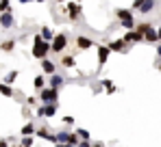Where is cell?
Instances as JSON below:
<instances>
[{
	"label": "cell",
	"instance_id": "obj_1",
	"mask_svg": "<svg viewBox=\"0 0 161 147\" xmlns=\"http://www.w3.org/2000/svg\"><path fill=\"white\" fill-rule=\"evenodd\" d=\"M31 54H33V58H37V61H44V58H48V54H53L50 41H46V39L42 37V33H37V35L33 37V50H31Z\"/></svg>",
	"mask_w": 161,
	"mask_h": 147
},
{
	"label": "cell",
	"instance_id": "obj_2",
	"mask_svg": "<svg viewBox=\"0 0 161 147\" xmlns=\"http://www.w3.org/2000/svg\"><path fill=\"white\" fill-rule=\"evenodd\" d=\"M115 20H118V24L122 26L124 30H133L135 26H137V20H135V11H133V9L118 7V9H115Z\"/></svg>",
	"mask_w": 161,
	"mask_h": 147
},
{
	"label": "cell",
	"instance_id": "obj_3",
	"mask_svg": "<svg viewBox=\"0 0 161 147\" xmlns=\"http://www.w3.org/2000/svg\"><path fill=\"white\" fill-rule=\"evenodd\" d=\"M155 7H157V0H133V4H131V9L135 13H142V15L153 13Z\"/></svg>",
	"mask_w": 161,
	"mask_h": 147
},
{
	"label": "cell",
	"instance_id": "obj_4",
	"mask_svg": "<svg viewBox=\"0 0 161 147\" xmlns=\"http://www.w3.org/2000/svg\"><path fill=\"white\" fill-rule=\"evenodd\" d=\"M68 43H70V35L68 33H59V35H54L53 39V54H63L65 50H68Z\"/></svg>",
	"mask_w": 161,
	"mask_h": 147
},
{
	"label": "cell",
	"instance_id": "obj_5",
	"mask_svg": "<svg viewBox=\"0 0 161 147\" xmlns=\"http://www.w3.org/2000/svg\"><path fill=\"white\" fill-rule=\"evenodd\" d=\"M57 110H59V104L57 102H53V104H42V106L35 108V115L42 117V119H50V117L57 115Z\"/></svg>",
	"mask_w": 161,
	"mask_h": 147
},
{
	"label": "cell",
	"instance_id": "obj_6",
	"mask_svg": "<svg viewBox=\"0 0 161 147\" xmlns=\"http://www.w3.org/2000/svg\"><path fill=\"white\" fill-rule=\"evenodd\" d=\"M37 98L42 104H53V102H59V89H53V87H46L42 91H37Z\"/></svg>",
	"mask_w": 161,
	"mask_h": 147
},
{
	"label": "cell",
	"instance_id": "obj_7",
	"mask_svg": "<svg viewBox=\"0 0 161 147\" xmlns=\"http://www.w3.org/2000/svg\"><path fill=\"white\" fill-rule=\"evenodd\" d=\"M107 46L111 48V52H115V54H126L129 48H131V43H126L124 37H115V39H111V41H107Z\"/></svg>",
	"mask_w": 161,
	"mask_h": 147
},
{
	"label": "cell",
	"instance_id": "obj_8",
	"mask_svg": "<svg viewBox=\"0 0 161 147\" xmlns=\"http://www.w3.org/2000/svg\"><path fill=\"white\" fill-rule=\"evenodd\" d=\"M80 4L76 0H72V2H65V13H68V18H70V22H76L80 18Z\"/></svg>",
	"mask_w": 161,
	"mask_h": 147
},
{
	"label": "cell",
	"instance_id": "obj_9",
	"mask_svg": "<svg viewBox=\"0 0 161 147\" xmlns=\"http://www.w3.org/2000/svg\"><path fill=\"white\" fill-rule=\"evenodd\" d=\"M74 43H76V50H89V48L96 46V41L92 37H87V35H76L74 37Z\"/></svg>",
	"mask_w": 161,
	"mask_h": 147
},
{
	"label": "cell",
	"instance_id": "obj_10",
	"mask_svg": "<svg viewBox=\"0 0 161 147\" xmlns=\"http://www.w3.org/2000/svg\"><path fill=\"white\" fill-rule=\"evenodd\" d=\"M68 82V78L63 76V74H53V76H48V87H53V89H61L63 84Z\"/></svg>",
	"mask_w": 161,
	"mask_h": 147
},
{
	"label": "cell",
	"instance_id": "obj_11",
	"mask_svg": "<svg viewBox=\"0 0 161 147\" xmlns=\"http://www.w3.org/2000/svg\"><path fill=\"white\" fill-rule=\"evenodd\" d=\"M109 56H111V48H109L107 43L98 46V67H103V65L107 63V61H109Z\"/></svg>",
	"mask_w": 161,
	"mask_h": 147
},
{
	"label": "cell",
	"instance_id": "obj_12",
	"mask_svg": "<svg viewBox=\"0 0 161 147\" xmlns=\"http://www.w3.org/2000/svg\"><path fill=\"white\" fill-rule=\"evenodd\" d=\"M124 41H126V43H142V41H144V35H142V33H137V30H126V33H124Z\"/></svg>",
	"mask_w": 161,
	"mask_h": 147
},
{
	"label": "cell",
	"instance_id": "obj_13",
	"mask_svg": "<svg viewBox=\"0 0 161 147\" xmlns=\"http://www.w3.org/2000/svg\"><path fill=\"white\" fill-rule=\"evenodd\" d=\"M0 26H2L4 30H9V28H13V26H15V20H13V13H11V11L0 13Z\"/></svg>",
	"mask_w": 161,
	"mask_h": 147
},
{
	"label": "cell",
	"instance_id": "obj_14",
	"mask_svg": "<svg viewBox=\"0 0 161 147\" xmlns=\"http://www.w3.org/2000/svg\"><path fill=\"white\" fill-rule=\"evenodd\" d=\"M159 41H161V39H159V33H157V28L153 26V28H150V30H148V33L144 35V43H150V46H157Z\"/></svg>",
	"mask_w": 161,
	"mask_h": 147
},
{
	"label": "cell",
	"instance_id": "obj_15",
	"mask_svg": "<svg viewBox=\"0 0 161 147\" xmlns=\"http://www.w3.org/2000/svg\"><path fill=\"white\" fill-rule=\"evenodd\" d=\"M35 136L37 139H44V141H50V143H57V139H54V134L48 132V128L46 125H42V128H37V132H35Z\"/></svg>",
	"mask_w": 161,
	"mask_h": 147
},
{
	"label": "cell",
	"instance_id": "obj_16",
	"mask_svg": "<svg viewBox=\"0 0 161 147\" xmlns=\"http://www.w3.org/2000/svg\"><path fill=\"white\" fill-rule=\"evenodd\" d=\"M42 63V72L46 74V76H53V74H57V65H54V61H50V58H44V61H39Z\"/></svg>",
	"mask_w": 161,
	"mask_h": 147
},
{
	"label": "cell",
	"instance_id": "obj_17",
	"mask_svg": "<svg viewBox=\"0 0 161 147\" xmlns=\"http://www.w3.org/2000/svg\"><path fill=\"white\" fill-rule=\"evenodd\" d=\"M61 65H63L65 69L76 67V56H74V54H63V56H61Z\"/></svg>",
	"mask_w": 161,
	"mask_h": 147
},
{
	"label": "cell",
	"instance_id": "obj_18",
	"mask_svg": "<svg viewBox=\"0 0 161 147\" xmlns=\"http://www.w3.org/2000/svg\"><path fill=\"white\" fill-rule=\"evenodd\" d=\"M37 132V125H35V121H26L24 125H22V130H20V134L22 136H33Z\"/></svg>",
	"mask_w": 161,
	"mask_h": 147
},
{
	"label": "cell",
	"instance_id": "obj_19",
	"mask_svg": "<svg viewBox=\"0 0 161 147\" xmlns=\"http://www.w3.org/2000/svg\"><path fill=\"white\" fill-rule=\"evenodd\" d=\"M33 87H35V91H42V89H46V87H48V82H46V74H39V76H35V80H33Z\"/></svg>",
	"mask_w": 161,
	"mask_h": 147
},
{
	"label": "cell",
	"instance_id": "obj_20",
	"mask_svg": "<svg viewBox=\"0 0 161 147\" xmlns=\"http://www.w3.org/2000/svg\"><path fill=\"white\" fill-rule=\"evenodd\" d=\"M0 93H2L4 98H15L13 87H11V84H7V82H0Z\"/></svg>",
	"mask_w": 161,
	"mask_h": 147
},
{
	"label": "cell",
	"instance_id": "obj_21",
	"mask_svg": "<svg viewBox=\"0 0 161 147\" xmlns=\"http://www.w3.org/2000/svg\"><path fill=\"white\" fill-rule=\"evenodd\" d=\"M39 33H42V37H44L46 41H50V43H53L54 33H53V28H50V26H42V30H39Z\"/></svg>",
	"mask_w": 161,
	"mask_h": 147
},
{
	"label": "cell",
	"instance_id": "obj_22",
	"mask_svg": "<svg viewBox=\"0 0 161 147\" xmlns=\"http://www.w3.org/2000/svg\"><path fill=\"white\" fill-rule=\"evenodd\" d=\"M13 48H15V39H4L0 43V50L2 52H13Z\"/></svg>",
	"mask_w": 161,
	"mask_h": 147
},
{
	"label": "cell",
	"instance_id": "obj_23",
	"mask_svg": "<svg viewBox=\"0 0 161 147\" xmlns=\"http://www.w3.org/2000/svg\"><path fill=\"white\" fill-rule=\"evenodd\" d=\"M150 28H153L150 22H137V26H135V30H137V33H142V35H146Z\"/></svg>",
	"mask_w": 161,
	"mask_h": 147
},
{
	"label": "cell",
	"instance_id": "obj_24",
	"mask_svg": "<svg viewBox=\"0 0 161 147\" xmlns=\"http://www.w3.org/2000/svg\"><path fill=\"white\" fill-rule=\"evenodd\" d=\"M100 84H103V89L107 91V93H115L118 89H115V84L111 82V80H100Z\"/></svg>",
	"mask_w": 161,
	"mask_h": 147
},
{
	"label": "cell",
	"instance_id": "obj_25",
	"mask_svg": "<svg viewBox=\"0 0 161 147\" xmlns=\"http://www.w3.org/2000/svg\"><path fill=\"white\" fill-rule=\"evenodd\" d=\"M54 139H57V143H68L70 141V132H57Z\"/></svg>",
	"mask_w": 161,
	"mask_h": 147
},
{
	"label": "cell",
	"instance_id": "obj_26",
	"mask_svg": "<svg viewBox=\"0 0 161 147\" xmlns=\"http://www.w3.org/2000/svg\"><path fill=\"white\" fill-rule=\"evenodd\" d=\"M33 145H35V136H22L20 147H33Z\"/></svg>",
	"mask_w": 161,
	"mask_h": 147
},
{
	"label": "cell",
	"instance_id": "obj_27",
	"mask_svg": "<svg viewBox=\"0 0 161 147\" xmlns=\"http://www.w3.org/2000/svg\"><path fill=\"white\" fill-rule=\"evenodd\" d=\"M11 11V0H0V13Z\"/></svg>",
	"mask_w": 161,
	"mask_h": 147
},
{
	"label": "cell",
	"instance_id": "obj_28",
	"mask_svg": "<svg viewBox=\"0 0 161 147\" xmlns=\"http://www.w3.org/2000/svg\"><path fill=\"white\" fill-rule=\"evenodd\" d=\"M15 78H18V72H9L7 76H4V82H7V84H11Z\"/></svg>",
	"mask_w": 161,
	"mask_h": 147
},
{
	"label": "cell",
	"instance_id": "obj_29",
	"mask_svg": "<svg viewBox=\"0 0 161 147\" xmlns=\"http://www.w3.org/2000/svg\"><path fill=\"white\" fill-rule=\"evenodd\" d=\"M76 132H79V136L83 141H89V132H87V130H76Z\"/></svg>",
	"mask_w": 161,
	"mask_h": 147
},
{
	"label": "cell",
	"instance_id": "obj_30",
	"mask_svg": "<svg viewBox=\"0 0 161 147\" xmlns=\"http://www.w3.org/2000/svg\"><path fill=\"white\" fill-rule=\"evenodd\" d=\"M37 99H39V98H26V106H35ZM35 108H37V106H35Z\"/></svg>",
	"mask_w": 161,
	"mask_h": 147
},
{
	"label": "cell",
	"instance_id": "obj_31",
	"mask_svg": "<svg viewBox=\"0 0 161 147\" xmlns=\"http://www.w3.org/2000/svg\"><path fill=\"white\" fill-rule=\"evenodd\" d=\"M63 123H65V125H72V123H74V117H63Z\"/></svg>",
	"mask_w": 161,
	"mask_h": 147
},
{
	"label": "cell",
	"instance_id": "obj_32",
	"mask_svg": "<svg viewBox=\"0 0 161 147\" xmlns=\"http://www.w3.org/2000/svg\"><path fill=\"white\" fill-rule=\"evenodd\" d=\"M92 145H94L92 141H80V143H79V147H92Z\"/></svg>",
	"mask_w": 161,
	"mask_h": 147
},
{
	"label": "cell",
	"instance_id": "obj_33",
	"mask_svg": "<svg viewBox=\"0 0 161 147\" xmlns=\"http://www.w3.org/2000/svg\"><path fill=\"white\" fill-rule=\"evenodd\" d=\"M54 147H76V145H70V143H54Z\"/></svg>",
	"mask_w": 161,
	"mask_h": 147
},
{
	"label": "cell",
	"instance_id": "obj_34",
	"mask_svg": "<svg viewBox=\"0 0 161 147\" xmlns=\"http://www.w3.org/2000/svg\"><path fill=\"white\" fill-rule=\"evenodd\" d=\"M157 61H161V41L157 43Z\"/></svg>",
	"mask_w": 161,
	"mask_h": 147
},
{
	"label": "cell",
	"instance_id": "obj_35",
	"mask_svg": "<svg viewBox=\"0 0 161 147\" xmlns=\"http://www.w3.org/2000/svg\"><path fill=\"white\" fill-rule=\"evenodd\" d=\"M18 2H22V4H26V2H46V0H18Z\"/></svg>",
	"mask_w": 161,
	"mask_h": 147
},
{
	"label": "cell",
	"instance_id": "obj_36",
	"mask_svg": "<svg viewBox=\"0 0 161 147\" xmlns=\"http://www.w3.org/2000/svg\"><path fill=\"white\" fill-rule=\"evenodd\" d=\"M0 147H9V141L7 139H0Z\"/></svg>",
	"mask_w": 161,
	"mask_h": 147
},
{
	"label": "cell",
	"instance_id": "obj_37",
	"mask_svg": "<svg viewBox=\"0 0 161 147\" xmlns=\"http://www.w3.org/2000/svg\"><path fill=\"white\" fill-rule=\"evenodd\" d=\"M92 147H105V143H100V141H98V143H94Z\"/></svg>",
	"mask_w": 161,
	"mask_h": 147
},
{
	"label": "cell",
	"instance_id": "obj_38",
	"mask_svg": "<svg viewBox=\"0 0 161 147\" xmlns=\"http://www.w3.org/2000/svg\"><path fill=\"white\" fill-rule=\"evenodd\" d=\"M157 33H159V39H161V24L157 26Z\"/></svg>",
	"mask_w": 161,
	"mask_h": 147
},
{
	"label": "cell",
	"instance_id": "obj_39",
	"mask_svg": "<svg viewBox=\"0 0 161 147\" xmlns=\"http://www.w3.org/2000/svg\"><path fill=\"white\" fill-rule=\"evenodd\" d=\"M157 67H159V72H161V61H157Z\"/></svg>",
	"mask_w": 161,
	"mask_h": 147
},
{
	"label": "cell",
	"instance_id": "obj_40",
	"mask_svg": "<svg viewBox=\"0 0 161 147\" xmlns=\"http://www.w3.org/2000/svg\"><path fill=\"white\" fill-rule=\"evenodd\" d=\"M54 2H65V0H54Z\"/></svg>",
	"mask_w": 161,
	"mask_h": 147
}]
</instances>
